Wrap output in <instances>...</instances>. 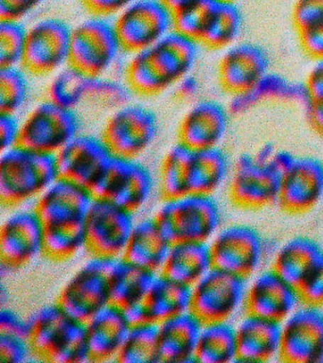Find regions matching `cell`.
<instances>
[{"mask_svg":"<svg viewBox=\"0 0 323 363\" xmlns=\"http://www.w3.org/2000/svg\"><path fill=\"white\" fill-rule=\"evenodd\" d=\"M192 150L180 141L164 155L160 173V190L163 198L190 193V167Z\"/></svg>","mask_w":323,"mask_h":363,"instance_id":"8d00e7d4","label":"cell"},{"mask_svg":"<svg viewBox=\"0 0 323 363\" xmlns=\"http://www.w3.org/2000/svg\"><path fill=\"white\" fill-rule=\"evenodd\" d=\"M90 77L69 64L53 73L48 84L46 99L58 106L76 111L83 106Z\"/></svg>","mask_w":323,"mask_h":363,"instance_id":"d590c367","label":"cell"},{"mask_svg":"<svg viewBox=\"0 0 323 363\" xmlns=\"http://www.w3.org/2000/svg\"><path fill=\"white\" fill-rule=\"evenodd\" d=\"M155 187L151 169L138 158L113 155L90 189L96 198L114 201L137 214L151 203Z\"/></svg>","mask_w":323,"mask_h":363,"instance_id":"8992f818","label":"cell"},{"mask_svg":"<svg viewBox=\"0 0 323 363\" xmlns=\"http://www.w3.org/2000/svg\"><path fill=\"white\" fill-rule=\"evenodd\" d=\"M124 51L113 21L92 16L72 27L70 64L89 77L109 75Z\"/></svg>","mask_w":323,"mask_h":363,"instance_id":"5b68a950","label":"cell"},{"mask_svg":"<svg viewBox=\"0 0 323 363\" xmlns=\"http://www.w3.org/2000/svg\"><path fill=\"white\" fill-rule=\"evenodd\" d=\"M303 108L309 127L323 139V102L308 101Z\"/></svg>","mask_w":323,"mask_h":363,"instance_id":"11a10c76","label":"cell"},{"mask_svg":"<svg viewBox=\"0 0 323 363\" xmlns=\"http://www.w3.org/2000/svg\"><path fill=\"white\" fill-rule=\"evenodd\" d=\"M154 217L172 242H209L222 228V211L212 195L190 192L163 198Z\"/></svg>","mask_w":323,"mask_h":363,"instance_id":"277c9868","label":"cell"},{"mask_svg":"<svg viewBox=\"0 0 323 363\" xmlns=\"http://www.w3.org/2000/svg\"><path fill=\"white\" fill-rule=\"evenodd\" d=\"M199 43L177 31L164 36L150 47L129 54L124 77L133 92L152 96L173 89L189 75L199 55Z\"/></svg>","mask_w":323,"mask_h":363,"instance_id":"6da1fadb","label":"cell"},{"mask_svg":"<svg viewBox=\"0 0 323 363\" xmlns=\"http://www.w3.org/2000/svg\"><path fill=\"white\" fill-rule=\"evenodd\" d=\"M27 27L21 21H0V67H22Z\"/></svg>","mask_w":323,"mask_h":363,"instance_id":"7bdbcfd3","label":"cell"},{"mask_svg":"<svg viewBox=\"0 0 323 363\" xmlns=\"http://www.w3.org/2000/svg\"><path fill=\"white\" fill-rule=\"evenodd\" d=\"M242 25V14L237 5L217 2L199 45L212 50H225L236 44Z\"/></svg>","mask_w":323,"mask_h":363,"instance_id":"836d02e7","label":"cell"},{"mask_svg":"<svg viewBox=\"0 0 323 363\" xmlns=\"http://www.w3.org/2000/svg\"><path fill=\"white\" fill-rule=\"evenodd\" d=\"M95 196L90 187L59 176L35 203L45 225L84 221Z\"/></svg>","mask_w":323,"mask_h":363,"instance_id":"603a6c76","label":"cell"},{"mask_svg":"<svg viewBox=\"0 0 323 363\" xmlns=\"http://www.w3.org/2000/svg\"><path fill=\"white\" fill-rule=\"evenodd\" d=\"M214 266L248 279L268 257V243L248 225L222 227L209 241Z\"/></svg>","mask_w":323,"mask_h":363,"instance_id":"4fadbf2b","label":"cell"},{"mask_svg":"<svg viewBox=\"0 0 323 363\" xmlns=\"http://www.w3.org/2000/svg\"><path fill=\"white\" fill-rule=\"evenodd\" d=\"M217 3L215 0H189L175 9L174 30L199 43Z\"/></svg>","mask_w":323,"mask_h":363,"instance_id":"60d3db41","label":"cell"},{"mask_svg":"<svg viewBox=\"0 0 323 363\" xmlns=\"http://www.w3.org/2000/svg\"><path fill=\"white\" fill-rule=\"evenodd\" d=\"M322 199V160L297 158L290 169L280 177L277 203L285 212L302 214L314 208Z\"/></svg>","mask_w":323,"mask_h":363,"instance_id":"7402d4cb","label":"cell"},{"mask_svg":"<svg viewBox=\"0 0 323 363\" xmlns=\"http://www.w3.org/2000/svg\"><path fill=\"white\" fill-rule=\"evenodd\" d=\"M158 274L124 257L115 258L109 272L111 303L124 308L143 300Z\"/></svg>","mask_w":323,"mask_h":363,"instance_id":"4dcf8cb0","label":"cell"},{"mask_svg":"<svg viewBox=\"0 0 323 363\" xmlns=\"http://www.w3.org/2000/svg\"><path fill=\"white\" fill-rule=\"evenodd\" d=\"M11 299V294L9 289L5 286L4 281L1 283V289H0V303L1 306H7Z\"/></svg>","mask_w":323,"mask_h":363,"instance_id":"91938a15","label":"cell"},{"mask_svg":"<svg viewBox=\"0 0 323 363\" xmlns=\"http://www.w3.org/2000/svg\"><path fill=\"white\" fill-rule=\"evenodd\" d=\"M0 333L13 335V336L27 337L31 334L29 316H23L9 306H1L0 311Z\"/></svg>","mask_w":323,"mask_h":363,"instance_id":"7dc6e473","label":"cell"},{"mask_svg":"<svg viewBox=\"0 0 323 363\" xmlns=\"http://www.w3.org/2000/svg\"><path fill=\"white\" fill-rule=\"evenodd\" d=\"M246 286L245 308L248 313L282 323L300 305L299 289L274 269L258 272Z\"/></svg>","mask_w":323,"mask_h":363,"instance_id":"ac0fdd59","label":"cell"},{"mask_svg":"<svg viewBox=\"0 0 323 363\" xmlns=\"http://www.w3.org/2000/svg\"><path fill=\"white\" fill-rule=\"evenodd\" d=\"M234 328L237 360L265 362L280 357V323L246 312Z\"/></svg>","mask_w":323,"mask_h":363,"instance_id":"d4e9b609","label":"cell"},{"mask_svg":"<svg viewBox=\"0 0 323 363\" xmlns=\"http://www.w3.org/2000/svg\"><path fill=\"white\" fill-rule=\"evenodd\" d=\"M76 111L53 102H38L21 118V145L38 152L56 153L81 133Z\"/></svg>","mask_w":323,"mask_h":363,"instance_id":"30bf717a","label":"cell"},{"mask_svg":"<svg viewBox=\"0 0 323 363\" xmlns=\"http://www.w3.org/2000/svg\"><path fill=\"white\" fill-rule=\"evenodd\" d=\"M246 280L214 267L192 286L191 311L203 323L229 322L245 308Z\"/></svg>","mask_w":323,"mask_h":363,"instance_id":"9c48e42d","label":"cell"},{"mask_svg":"<svg viewBox=\"0 0 323 363\" xmlns=\"http://www.w3.org/2000/svg\"><path fill=\"white\" fill-rule=\"evenodd\" d=\"M163 1L165 3L172 11H174L175 9L180 7V6L189 1V0H163Z\"/></svg>","mask_w":323,"mask_h":363,"instance_id":"94428289","label":"cell"},{"mask_svg":"<svg viewBox=\"0 0 323 363\" xmlns=\"http://www.w3.org/2000/svg\"><path fill=\"white\" fill-rule=\"evenodd\" d=\"M280 359L291 363L322 362L323 312L302 303L280 323Z\"/></svg>","mask_w":323,"mask_h":363,"instance_id":"9a60e30c","label":"cell"},{"mask_svg":"<svg viewBox=\"0 0 323 363\" xmlns=\"http://www.w3.org/2000/svg\"><path fill=\"white\" fill-rule=\"evenodd\" d=\"M302 303L323 306V254L307 277L297 286Z\"/></svg>","mask_w":323,"mask_h":363,"instance_id":"f6af8a7d","label":"cell"},{"mask_svg":"<svg viewBox=\"0 0 323 363\" xmlns=\"http://www.w3.org/2000/svg\"><path fill=\"white\" fill-rule=\"evenodd\" d=\"M238 359L235 328L229 322L203 323L195 362L229 363Z\"/></svg>","mask_w":323,"mask_h":363,"instance_id":"d6a6232c","label":"cell"},{"mask_svg":"<svg viewBox=\"0 0 323 363\" xmlns=\"http://www.w3.org/2000/svg\"><path fill=\"white\" fill-rule=\"evenodd\" d=\"M248 93L255 107L265 102L300 105L305 107L308 102L303 84L289 81L276 73L266 74L259 84L253 89L248 91Z\"/></svg>","mask_w":323,"mask_h":363,"instance_id":"ab89813d","label":"cell"},{"mask_svg":"<svg viewBox=\"0 0 323 363\" xmlns=\"http://www.w3.org/2000/svg\"><path fill=\"white\" fill-rule=\"evenodd\" d=\"M29 96L30 82L23 67H0V113L18 115Z\"/></svg>","mask_w":323,"mask_h":363,"instance_id":"b9f144b4","label":"cell"},{"mask_svg":"<svg viewBox=\"0 0 323 363\" xmlns=\"http://www.w3.org/2000/svg\"><path fill=\"white\" fill-rule=\"evenodd\" d=\"M46 0H0V18L23 22Z\"/></svg>","mask_w":323,"mask_h":363,"instance_id":"c3c4849f","label":"cell"},{"mask_svg":"<svg viewBox=\"0 0 323 363\" xmlns=\"http://www.w3.org/2000/svg\"><path fill=\"white\" fill-rule=\"evenodd\" d=\"M1 152L21 144V118L16 113H0Z\"/></svg>","mask_w":323,"mask_h":363,"instance_id":"f907efd6","label":"cell"},{"mask_svg":"<svg viewBox=\"0 0 323 363\" xmlns=\"http://www.w3.org/2000/svg\"><path fill=\"white\" fill-rule=\"evenodd\" d=\"M276 149L272 144H265L261 146L254 153L253 157L258 163L268 164L273 157Z\"/></svg>","mask_w":323,"mask_h":363,"instance_id":"6f0895ef","label":"cell"},{"mask_svg":"<svg viewBox=\"0 0 323 363\" xmlns=\"http://www.w3.org/2000/svg\"><path fill=\"white\" fill-rule=\"evenodd\" d=\"M158 129L154 111L132 101L109 113L102 138L113 155L138 158L154 144Z\"/></svg>","mask_w":323,"mask_h":363,"instance_id":"ba28073f","label":"cell"},{"mask_svg":"<svg viewBox=\"0 0 323 363\" xmlns=\"http://www.w3.org/2000/svg\"><path fill=\"white\" fill-rule=\"evenodd\" d=\"M89 250L84 221L45 225L44 255L53 260L70 259Z\"/></svg>","mask_w":323,"mask_h":363,"instance_id":"e575fe53","label":"cell"},{"mask_svg":"<svg viewBox=\"0 0 323 363\" xmlns=\"http://www.w3.org/2000/svg\"><path fill=\"white\" fill-rule=\"evenodd\" d=\"M292 21L297 31L323 22V0H296L292 8Z\"/></svg>","mask_w":323,"mask_h":363,"instance_id":"bcb514c9","label":"cell"},{"mask_svg":"<svg viewBox=\"0 0 323 363\" xmlns=\"http://www.w3.org/2000/svg\"><path fill=\"white\" fill-rule=\"evenodd\" d=\"M135 0H82L92 16L114 18Z\"/></svg>","mask_w":323,"mask_h":363,"instance_id":"816d5d0a","label":"cell"},{"mask_svg":"<svg viewBox=\"0 0 323 363\" xmlns=\"http://www.w3.org/2000/svg\"><path fill=\"white\" fill-rule=\"evenodd\" d=\"M280 180L268 164L258 163L253 155H240L231 166L229 197L243 208H263L277 203Z\"/></svg>","mask_w":323,"mask_h":363,"instance_id":"e0dca14e","label":"cell"},{"mask_svg":"<svg viewBox=\"0 0 323 363\" xmlns=\"http://www.w3.org/2000/svg\"><path fill=\"white\" fill-rule=\"evenodd\" d=\"M322 362H323V359H322Z\"/></svg>","mask_w":323,"mask_h":363,"instance_id":"e7e4bbea","label":"cell"},{"mask_svg":"<svg viewBox=\"0 0 323 363\" xmlns=\"http://www.w3.org/2000/svg\"><path fill=\"white\" fill-rule=\"evenodd\" d=\"M296 157H294L293 155H291L289 152L285 150H276L274 153L273 157L271 158L270 162L268 164L271 169L282 177L285 172H288L290 167L293 166Z\"/></svg>","mask_w":323,"mask_h":363,"instance_id":"9f6ffc18","label":"cell"},{"mask_svg":"<svg viewBox=\"0 0 323 363\" xmlns=\"http://www.w3.org/2000/svg\"><path fill=\"white\" fill-rule=\"evenodd\" d=\"M30 342L42 359L59 363L92 362L84 322L73 318L58 302L29 315Z\"/></svg>","mask_w":323,"mask_h":363,"instance_id":"7a4b0ae2","label":"cell"},{"mask_svg":"<svg viewBox=\"0 0 323 363\" xmlns=\"http://www.w3.org/2000/svg\"><path fill=\"white\" fill-rule=\"evenodd\" d=\"M12 209L0 229V255L19 268L44 255L45 224L35 206Z\"/></svg>","mask_w":323,"mask_h":363,"instance_id":"2e32d148","label":"cell"},{"mask_svg":"<svg viewBox=\"0 0 323 363\" xmlns=\"http://www.w3.org/2000/svg\"><path fill=\"white\" fill-rule=\"evenodd\" d=\"M70 27L58 17H44L27 27L22 67L38 76H52L70 64Z\"/></svg>","mask_w":323,"mask_h":363,"instance_id":"7c38bea8","label":"cell"},{"mask_svg":"<svg viewBox=\"0 0 323 363\" xmlns=\"http://www.w3.org/2000/svg\"><path fill=\"white\" fill-rule=\"evenodd\" d=\"M18 269V267L13 265V264L1 259V265H0V277H1V280L5 281L8 278L13 277Z\"/></svg>","mask_w":323,"mask_h":363,"instance_id":"680465c9","label":"cell"},{"mask_svg":"<svg viewBox=\"0 0 323 363\" xmlns=\"http://www.w3.org/2000/svg\"><path fill=\"white\" fill-rule=\"evenodd\" d=\"M173 89L175 98L192 104L199 99L201 84L199 79L191 73L181 79Z\"/></svg>","mask_w":323,"mask_h":363,"instance_id":"db71d44e","label":"cell"},{"mask_svg":"<svg viewBox=\"0 0 323 363\" xmlns=\"http://www.w3.org/2000/svg\"><path fill=\"white\" fill-rule=\"evenodd\" d=\"M268 72V54L252 43L237 42L223 50L217 65L218 81L229 96L253 89Z\"/></svg>","mask_w":323,"mask_h":363,"instance_id":"d6986e66","label":"cell"},{"mask_svg":"<svg viewBox=\"0 0 323 363\" xmlns=\"http://www.w3.org/2000/svg\"><path fill=\"white\" fill-rule=\"evenodd\" d=\"M218 3H226V4H235L237 5V2L240 0H215Z\"/></svg>","mask_w":323,"mask_h":363,"instance_id":"6125c7cd","label":"cell"},{"mask_svg":"<svg viewBox=\"0 0 323 363\" xmlns=\"http://www.w3.org/2000/svg\"><path fill=\"white\" fill-rule=\"evenodd\" d=\"M59 176L55 155L21 144L4 150L0 156L1 203L9 208L35 203Z\"/></svg>","mask_w":323,"mask_h":363,"instance_id":"3957f363","label":"cell"},{"mask_svg":"<svg viewBox=\"0 0 323 363\" xmlns=\"http://www.w3.org/2000/svg\"><path fill=\"white\" fill-rule=\"evenodd\" d=\"M113 156L103 138L79 133L55 155L59 175L92 186Z\"/></svg>","mask_w":323,"mask_h":363,"instance_id":"44dd1931","label":"cell"},{"mask_svg":"<svg viewBox=\"0 0 323 363\" xmlns=\"http://www.w3.org/2000/svg\"><path fill=\"white\" fill-rule=\"evenodd\" d=\"M303 85L308 101L323 102V60L314 62Z\"/></svg>","mask_w":323,"mask_h":363,"instance_id":"f5cc1de1","label":"cell"},{"mask_svg":"<svg viewBox=\"0 0 323 363\" xmlns=\"http://www.w3.org/2000/svg\"><path fill=\"white\" fill-rule=\"evenodd\" d=\"M172 241L154 216L137 218L123 257L153 272H160Z\"/></svg>","mask_w":323,"mask_h":363,"instance_id":"4316f807","label":"cell"},{"mask_svg":"<svg viewBox=\"0 0 323 363\" xmlns=\"http://www.w3.org/2000/svg\"><path fill=\"white\" fill-rule=\"evenodd\" d=\"M323 251L311 238H291L277 248L272 257V269L289 283L297 286L305 279Z\"/></svg>","mask_w":323,"mask_h":363,"instance_id":"f546056e","label":"cell"},{"mask_svg":"<svg viewBox=\"0 0 323 363\" xmlns=\"http://www.w3.org/2000/svg\"><path fill=\"white\" fill-rule=\"evenodd\" d=\"M136 215L114 201L95 197L84 220L92 255L123 257L137 220Z\"/></svg>","mask_w":323,"mask_h":363,"instance_id":"5bb4252c","label":"cell"},{"mask_svg":"<svg viewBox=\"0 0 323 363\" xmlns=\"http://www.w3.org/2000/svg\"><path fill=\"white\" fill-rule=\"evenodd\" d=\"M322 167H323V159H322Z\"/></svg>","mask_w":323,"mask_h":363,"instance_id":"be15d7a7","label":"cell"},{"mask_svg":"<svg viewBox=\"0 0 323 363\" xmlns=\"http://www.w3.org/2000/svg\"><path fill=\"white\" fill-rule=\"evenodd\" d=\"M116 360L121 363L163 362L158 323L132 325Z\"/></svg>","mask_w":323,"mask_h":363,"instance_id":"74e56055","label":"cell"},{"mask_svg":"<svg viewBox=\"0 0 323 363\" xmlns=\"http://www.w3.org/2000/svg\"><path fill=\"white\" fill-rule=\"evenodd\" d=\"M134 94L126 81L109 75L90 77L84 105L111 113L132 102Z\"/></svg>","mask_w":323,"mask_h":363,"instance_id":"f35d334b","label":"cell"},{"mask_svg":"<svg viewBox=\"0 0 323 363\" xmlns=\"http://www.w3.org/2000/svg\"><path fill=\"white\" fill-rule=\"evenodd\" d=\"M150 323L191 311L192 286L158 272L143 299Z\"/></svg>","mask_w":323,"mask_h":363,"instance_id":"f1b7e54d","label":"cell"},{"mask_svg":"<svg viewBox=\"0 0 323 363\" xmlns=\"http://www.w3.org/2000/svg\"><path fill=\"white\" fill-rule=\"evenodd\" d=\"M299 33L300 48L313 61L323 60V22L305 28Z\"/></svg>","mask_w":323,"mask_h":363,"instance_id":"681fc988","label":"cell"},{"mask_svg":"<svg viewBox=\"0 0 323 363\" xmlns=\"http://www.w3.org/2000/svg\"><path fill=\"white\" fill-rule=\"evenodd\" d=\"M84 325L92 362H109L117 359L132 323L121 306L111 303Z\"/></svg>","mask_w":323,"mask_h":363,"instance_id":"cb8c5ba5","label":"cell"},{"mask_svg":"<svg viewBox=\"0 0 323 363\" xmlns=\"http://www.w3.org/2000/svg\"><path fill=\"white\" fill-rule=\"evenodd\" d=\"M114 259L92 255L62 288L59 305L75 319L86 322L111 303L109 272Z\"/></svg>","mask_w":323,"mask_h":363,"instance_id":"52a82bcc","label":"cell"},{"mask_svg":"<svg viewBox=\"0 0 323 363\" xmlns=\"http://www.w3.org/2000/svg\"><path fill=\"white\" fill-rule=\"evenodd\" d=\"M40 359L27 337L0 333V362L23 363Z\"/></svg>","mask_w":323,"mask_h":363,"instance_id":"ee69618b","label":"cell"},{"mask_svg":"<svg viewBox=\"0 0 323 363\" xmlns=\"http://www.w3.org/2000/svg\"><path fill=\"white\" fill-rule=\"evenodd\" d=\"M202 325V320L192 311L158 323L161 360L164 362H197L195 350Z\"/></svg>","mask_w":323,"mask_h":363,"instance_id":"484cf974","label":"cell"},{"mask_svg":"<svg viewBox=\"0 0 323 363\" xmlns=\"http://www.w3.org/2000/svg\"><path fill=\"white\" fill-rule=\"evenodd\" d=\"M228 108L214 99L190 105L178 126V141L192 150L220 147L229 129Z\"/></svg>","mask_w":323,"mask_h":363,"instance_id":"ffe728a7","label":"cell"},{"mask_svg":"<svg viewBox=\"0 0 323 363\" xmlns=\"http://www.w3.org/2000/svg\"><path fill=\"white\" fill-rule=\"evenodd\" d=\"M231 172V162L220 147L192 150L190 192L214 196L229 180Z\"/></svg>","mask_w":323,"mask_h":363,"instance_id":"1f68e13d","label":"cell"},{"mask_svg":"<svg viewBox=\"0 0 323 363\" xmlns=\"http://www.w3.org/2000/svg\"><path fill=\"white\" fill-rule=\"evenodd\" d=\"M126 52H137L174 30L173 11L163 0H135L113 20Z\"/></svg>","mask_w":323,"mask_h":363,"instance_id":"8fae6325","label":"cell"},{"mask_svg":"<svg viewBox=\"0 0 323 363\" xmlns=\"http://www.w3.org/2000/svg\"><path fill=\"white\" fill-rule=\"evenodd\" d=\"M214 267L209 242L175 241L172 243L160 272L192 286Z\"/></svg>","mask_w":323,"mask_h":363,"instance_id":"83f0119b","label":"cell"}]
</instances>
